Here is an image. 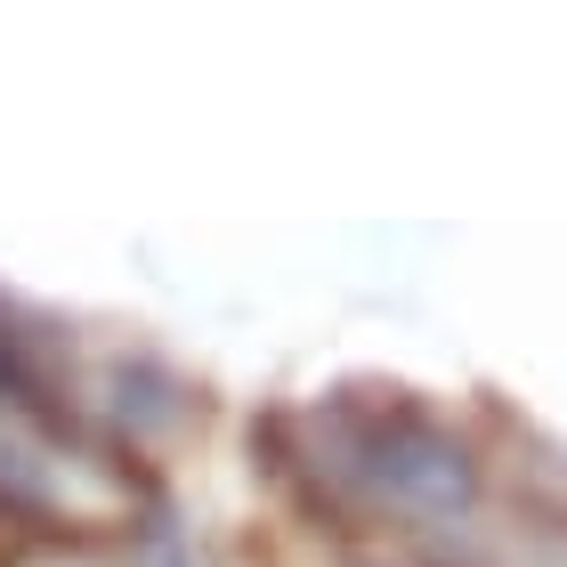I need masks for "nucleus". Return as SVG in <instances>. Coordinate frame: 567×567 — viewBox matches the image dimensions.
I'll return each instance as SVG.
<instances>
[{"label": "nucleus", "instance_id": "f257e3e1", "mask_svg": "<svg viewBox=\"0 0 567 567\" xmlns=\"http://www.w3.org/2000/svg\"><path fill=\"white\" fill-rule=\"evenodd\" d=\"M349 471L373 503H390L398 519L446 527V519H471V503H478V454L462 446L446 422L414 414V405H398V414L357 430Z\"/></svg>", "mask_w": 567, "mask_h": 567}]
</instances>
